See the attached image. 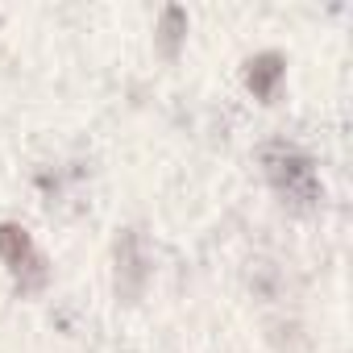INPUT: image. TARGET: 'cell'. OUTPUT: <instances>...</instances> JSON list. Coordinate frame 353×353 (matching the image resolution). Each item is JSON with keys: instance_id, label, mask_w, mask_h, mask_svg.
<instances>
[{"instance_id": "cell-1", "label": "cell", "mask_w": 353, "mask_h": 353, "mask_svg": "<svg viewBox=\"0 0 353 353\" xmlns=\"http://www.w3.org/2000/svg\"><path fill=\"white\" fill-rule=\"evenodd\" d=\"M262 170H266V183L291 208H316L324 200V183H320L316 162L287 137H274L262 145Z\"/></svg>"}, {"instance_id": "cell-2", "label": "cell", "mask_w": 353, "mask_h": 353, "mask_svg": "<svg viewBox=\"0 0 353 353\" xmlns=\"http://www.w3.org/2000/svg\"><path fill=\"white\" fill-rule=\"evenodd\" d=\"M0 262L9 266V274L26 287V291H38L46 283V258L42 250L34 245V237L17 225V221H0Z\"/></svg>"}, {"instance_id": "cell-5", "label": "cell", "mask_w": 353, "mask_h": 353, "mask_svg": "<svg viewBox=\"0 0 353 353\" xmlns=\"http://www.w3.org/2000/svg\"><path fill=\"white\" fill-rule=\"evenodd\" d=\"M183 30H188V13H183L179 5H170V9H162V26H158V34H162V46H166L170 54H174V46H179Z\"/></svg>"}, {"instance_id": "cell-4", "label": "cell", "mask_w": 353, "mask_h": 353, "mask_svg": "<svg viewBox=\"0 0 353 353\" xmlns=\"http://www.w3.org/2000/svg\"><path fill=\"white\" fill-rule=\"evenodd\" d=\"M283 75H287V59H283L279 50H262V54H254V59L245 63V83H250V92H254L258 100H270V96L279 92Z\"/></svg>"}, {"instance_id": "cell-3", "label": "cell", "mask_w": 353, "mask_h": 353, "mask_svg": "<svg viewBox=\"0 0 353 353\" xmlns=\"http://www.w3.org/2000/svg\"><path fill=\"white\" fill-rule=\"evenodd\" d=\"M117 287L125 295H137L145 287V250H141V237L133 229H125L117 241Z\"/></svg>"}]
</instances>
